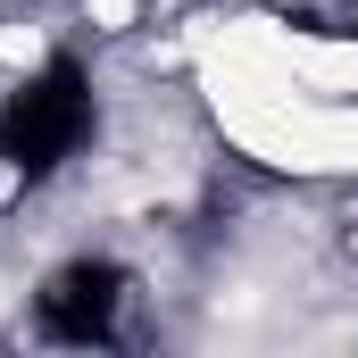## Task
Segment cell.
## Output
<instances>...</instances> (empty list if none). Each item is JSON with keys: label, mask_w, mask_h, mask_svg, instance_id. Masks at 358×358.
Listing matches in <instances>:
<instances>
[{"label": "cell", "mask_w": 358, "mask_h": 358, "mask_svg": "<svg viewBox=\"0 0 358 358\" xmlns=\"http://www.w3.org/2000/svg\"><path fill=\"white\" fill-rule=\"evenodd\" d=\"M134 300H142V275L117 250H67V259L42 267L34 300H25V325L50 350H117L134 334Z\"/></svg>", "instance_id": "cell-2"}, {"label": "cell", "mask_w": 358, "mask_h": 358, "mask_svg": "<svg viewBox=\"0 0 358 358\" xmlns=\"http://www.w3.org/2000/svg\"><path fill=\"white\" fill-rule=\"evenodd\" d=\"M92 142H100V76L84 50L59 42L0 92V183L42 192L67 167H84Z\"/></svg>", "instance_id": "cell-1"}]
</instances>
